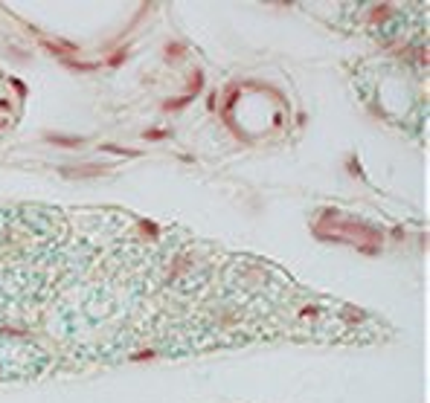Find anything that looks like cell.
I'll return each mask as SVG.
<instances>
[{
    "label": "cell",
    "instance_id": "1",
    "mask_svg": "<svg viewBox=\"0 0 430 403\" xmlns=\"http://www.w3.org/2000/svg\"><path fill=\"white\" fill-rule=\"evenodd\" d=\"M102 171H107L105 165H84V169H64L61 174H64V177L81 180V177H96V174H102Z\"/></svg>",
    "mask_w": 430,
    "mask_h": 403
},
{
    "label": "cell",
    "instance_id": "5",
    "mask_svg": "<svg viewBox=\"0 0 430 403\" xmlns=\"http://www.w3.org/2000/svg\"><path fill=\"white\" fill-rule=\"evenodd\" d=\"M192 96H183V99H175V102H166V110H180V108H186V102Z\"/></svg>",
    "mask_w": 430,
    "mask_h": 403
},
{
    "label": "cell",
    "instance_id": "2",
    "mask_svg": "<svg viewBox=\"0 0 430 403\" xmlns=\"http://www.w3.org/2000/svg\"><path fill=\"white\" fill-rule=\"evenodd\" d=\"M53 145H67V148H76V145H81V139H70V136H58V134H50L47 136Z\"/></svg>",
    "mask_w": 430,
    "mask_h": 403
},
{
    "label": "cell",
    "instance_id": "3",
    "mask_svg": "<svg viewBox=\"0 0 430 403\" xmlns=\"http://www.w3.org/2000/svg\"><path fill=\"white\" fill-rule=\"evenodd\" d=\"M102 148L111 154H122V157H140V151H134V148H119V145H102Z\"/></svg>",
    "mask_w": 430,
    "mask_h": 403
},
{
    "label": "cell",
    "instance_id": "4",
    "mask_svg": "<svg viewBox=\"0 0 430 403\" xmlns=\"http://www.w3.org/2000/svg\"><path fill=\"white\" fill-rule=\"evenodd\" d=\"M44 46L50 53H73V50H76V44H53V41H47Z\"/></svg>",
    "mask_w": 430,
    "mask_h": 403
},
{
    "label": "cell",
    "instance_id": "7",
    "mask_svg": "<svg viewBox=\"0 0 430 403\" xmlns=\"http://www.w3.org/2000/svg\"><path fill=\"white\" fill-rule=\"evenodd\" d=\"M145 136H148V139H163V136H166V134H163V131H148V134H145Z\"/></svg>",
    "mask_w": 430,
    "mask_h": 403
},
{
    "label": "cell",
    "instance_id": "6",
    "mask_svg": "<svg viewBox=\"0 0 430 403\" xmlns=\"http://www.w3.org/2000/svg\"><path fill=\"white\" fill-rule=\"evenodd\" d=\"M119 61H125V50H119V53H114V55H111V61H107V64H119Z\"/></svg>",
    "mask_w": 430,
    "mask_h": 403
},
{
    "label": "cell",
    "instance_id": "8",
    "mask_svg": "<svg viewBox=\"0 0 430 403\" xmlns=\"http://www.w3.org/2000/svg\"><path fill=\"white\" fill-rule=\"evenodd\" d=\"M12 84H15V87H18V93H20V96H27V87H24V84H20L18 79H12Z\"/></svg>",
    "mask_w": 430,
    "mask_h": 403
}]
</instances>
